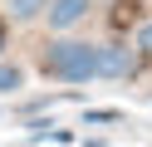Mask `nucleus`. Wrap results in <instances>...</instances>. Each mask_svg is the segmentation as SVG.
<instances>
[{
    "mask_svg": "<svg viewBox=\"0 0 152 147\" xmlns=\"http://www.w3.org/2000/svg\"><path fill=\"white\" fill-rule=\"evenodd\" d=\"M5 5H10V15H15V20H39L49 0H5Z\"/></svg>",
    "mask_w": 152,
    "mask_h": 147,
    "instance_id": "nucleus-4",
    "label": "nucleus"
},
{
    "mask_svg": "<svg viewBox=\"0 0 152 147\" xmlns=\"http://www.w3.org/2000/svg\"><path fill=\"white\" fill-rule=\"evenodd\" d=\"M137 49H152V25H142V34H137Z\"/></svg>",
    "mask_w": 152,
    "mask_h": 147,
    "instance_id": "nucleus-7",
    "label": "nucleus"
},
{
    "mask_svg": "<svg viewBox=\"0 0 152 147\" xmlns=\"http://www.w3.org/2000/svg\"><path fill=\"white\" fill-rule=\"evenodd\" d=\"M20 83H25V74H20V69H10V64L0 69V93H15Z\"/></svg>",
    "mask_w": 152,
    "mask_h": 147,
    "instance_id": "nucleus-6",
    "label": "nucleus"
},
{
    "mask_svg": "<svg viewBox=\"0 0 152 147\" xmlns=\"http://www.w3.org/2000/svg\"><path fill=\"white\" fill-rule=\"evenodd\" d=\"M83 10H88V0H54L49 5V25L54 29H69L74 20H83Z\"/></svg>",
    "mask_w": 152,
    "mask_h": 147,
    "instance_id": "nucleus-3",
    "label": "nucleus"
},
{
    "mask_svg": "<svg viewBox=\"0 0 152 147\" xmlns=\"http://www.w3.org/2000/svg\"><path fill=\"white\" fill-rule=\"evenodd\" d=\"M118 108H88V113H83V127H98V123H118Z\"/></svg>",
    "mask_w": 152,
    "mask_h": 147,
    "instance_id": "nucleus-5",
    "label": "nucleus"
},
{
    "mask_svg": "<svg viewBox=\"0 0 152 147\" xmlns=\"http://www.w3.org/2000/svg\"><path fill=\"white\" fill-rule=\"evenodd\" d=\"M0 54H5V25H0Z\"/></svg>",
    "mask_w": 152,
    "mask_h": 147,
    "instance_id": "nucleus-8",
    "label": "nucleus"
},
{
    "mask_svg": "<svg viewBox=\"0 0 152 147\" xmlns=\"http://www.w3.org/2000/svg\"><path fill=\"white\" fill-rule=\"evenodd\" d=\"M39 69L49 78H64V83H88V78H98V44H83V39L49 44L39 54Z\"/></svg>",
    "mask_w": 152,
    "mask_h": 147,
    "instance_id": "nucleus-1",
    "label": "nucleus"
},
{
    "mask_svg": "<svg viewBox=\"0 0 152 147\" xmlns=\"http://www.w3.org/2000/svg\"><path fill=\"white\" fill-rule=\"evenodd\" d=\"M132 64H137V59H132V49H123V44H103L98 49V74L103 78H128Z\"/></svg>",
    "mask_w": 152,
    "mask_h": 147,
    "instance_id": "nucleus-2",
    "label": "nucleus"
}]
</instances>
